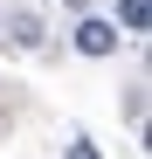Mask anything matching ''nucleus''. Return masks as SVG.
I'll return each instance as SVG.
<instances>
[{"label":"nucleus","instance_id":"1","mask_svg":"<svg viewBox=\"0 0 152 159\" xmlns=\"http://www.w3.org/2000/svg\"><path fill=\"white\" fill-rule=\"evenodd\" d=\"M124 35L111 28V21H83V28H76V48H83V56H111Z\"/></svg>","mask_w":152,"mask_h":159},{"label":"nucleus","instance_id":"2","mask_svg":"<svg viewBox=\"0 0 152 159\" xmlns=\"http://www.w3.org/2000/svg\"><path fill=\"white\" fill-rule=\"evenodd\" d=\"M111 28H124V35H145L152 28V0H118V21Z\"/></svg>","mask_w":152,"mask_h":159},{"label":"nucleus","instance_id":"3","mask_svg":"<svg viewBox=\"0 0 152 159\" xmlns=\"http://www.w3.org/2000/svg\"><path fill=\"white\" fill-rule=\"evenodd\" d=\"M14 42H21V48H42L48 35H42V21H35V14H14Z\"/></svg>","mask_w":152,"mask_h":159},{"label":"nucleus","instance_id":"4","mask_svg":"<svg viewBox=\"0 0 152 159\" xmlns=\"http://www.w3.org/2000/svg\"><path fill=\"white\" fill-rule=\"evenodd\" d=\"M69 159H97V145H90V139H76V145H69Z\"/></svg>","mask_w":152,"mask_h":159},{"label":"nucleus","instance_id":"5","mask_svg":"<svg viewBox=\"0 0 152 159\" xmlns=\"http://www.w3.org/2000/svg\"><path fill=\"white\" fill-rule=\"evenodd\" d=\"M62 7H83V0H62Z\"/></svg>","mask_w":152,"mask_h":159},{"label":"nucleus","instance_id":"6","mask_svg":"<svg viewBox=\"0 0 152 159\" xmlns=\"http://www.w3.org/2000/svg\"><path fill=\"white\" fill-rule=\"evenodd\" d=\"M0 42H7V35H0Z\"/></svg>","mask_w":152,"mask_h":159}]
</instances>
